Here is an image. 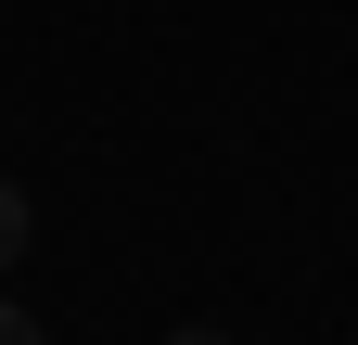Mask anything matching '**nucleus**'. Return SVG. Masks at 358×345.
Listing matches in <instances>:
<instances>
[{
	"label": "nucleus",
	"instance_id": "obj_1",
	"mask_svg": "<svg viewBox=\"0 0 358 345\" xmlns=\"http://www.w3.org/2000/svg\"><path fill=\"white\" fill-rule=\"evenodd\" d=\"M13 256H26V192L0 179V269H13Z\"/></svg>",
	"mask_w": 358,
	"mask_h": 345
},
{
	"label": "nucleus",
	"instance_id": "obj_3",
	"mask_svg": "<svg viewBox=\"0 0 358 345\" xmlns=\"http://www.w3.org/2000/svg\"><path fill=\"white\" fill-rule=\"evenodd\" d=\"M166 345H231V332H166Z\"/></svg>",
	"mask_w": 358,
	"mask_h": 345
},
{
	"label": "nucleus",
	"instance_id": "obj_2",
	"mask_svg": "<svg viewBox=\"0 0 358 345\" xmlns=\"http://www.w3.org/2000/svg\"><path fill=\"white\" fill-rule=\"evenodd\" d=\"M0 345H52V332H38V320H26V307H0Z\"/></svg>",
	"mask_w": 358,
	"mask_h": 345
}]
</instances>
